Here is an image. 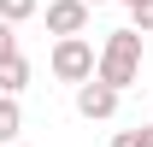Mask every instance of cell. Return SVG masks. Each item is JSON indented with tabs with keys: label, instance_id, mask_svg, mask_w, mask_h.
Returning a JSON list of instances; mask_svg holds the SVG:
<instances>
[{
	"label": "cell",
	"instance_id": "6",
	"mask_svg": "<svg viewBox=\"0 0 153 147\" xmlns=\"http://www.w3.org/2000/svg\"><path fill=\"white\" fill-rule=\"evenodd\" d=\"M18 129H24V106H18V94H0V141L12 147V141H18Z\"/></svg>",
	"mask_w": 153,
	"mask_h": 147
},
{
	"label": "cell",
	"instance_id": "12",
	"mask_svg": "<svg viewBox=\"0 0 153 147\" xmlns=\"http://www.w3.org/2000/svg\"><path fill=\"white\" fill-rule=\"evenodd\" d=\"M124 6H135V0H124Z\"/></svg>",
	"mask_w": 153,
	"mask_h": 147
},
{
	"label": "cell",
	"instance_id": "8",
	"mask_svg": "<svg viewBox=\"0 0 153 147\" xmlns=\"http://www.w3.org/2000/svg\"><path fill=\"white\" fill-rule=\"evenodd\" d=\"M112 147H153V124H141V129H118Z\"/></svg>",
	"mask_w": 153,
	"mask_h": 147
},
{
	"label": "cell",
	"instance_id": "11",
	"mask_svg": "<svg viewBox=\"0 0 153 147\" xmlns=\"http://www.w3.org/2000/svg\"><path fill=\"white\" fill-rule=\"evenodd\" d=\"M88 6H106V0H88Z\"/></svg>",
	"mask_w": 153,
	"mask_h": 147
},
{
	"label": "cell",
	"instance_id": "13",
	"mask_svg": "<svg viewBox=\"0 0 153 147\" xmlns=\"http://www.w3.org/2000/svg\"><path fill=\"white\" fill-rule=\"evenodd\" d=\"M12 147H18V141H12Z\"/></svg>",
	"mask_w": 153,
	"mask_h": 147
},
{
	"label": "cell",
	"instance_id": "5",
	"mask_svg": "<svg viewBox=\"0 0 153 147\" xmlns=\"http://www.w3.org/2000/svg\"><path fill=\"white\" fill-rule=\"evenodd\" d=\"M30 88V59L12 53V59H0V94H24Z\"/></svg>",
	"mask_w": 153,
	"mask_h": 147
},
{
	"label": "cell",
	"instance_id": "10",
	"mask_svg": "<svg viewBox=\"0 0 153 147\" xmlns=\"http://www.w3.org/2000/svg\"><path fill=\"white\" fill-rule=\"evenodd\" d=\"M12 53H18V24L0 18V59H12Z\"/></svg>",
	"mask_w": 153,
	"mask_h": 147
},
{
	"label": "cell",
	"instance_id": "7",
	"mask_svg": "<svg viewBox=\"0 0 153 147\" xmlns=\"http://www.w3.org/2000/svg\"><path fill=\"white\" fill-rule=\"evenodd\" d=\"M41 12V0H0V18L6 24H24V18H36Z\"/></svg>",
	"mask_w": 153,
	"mask_h": 147
},
{
	"label": "cell",
	"instance_id": "9",
	"mask_svg": "<svg viewBox=\"0 0 153 147\" xmlns=\"http://www.w3.org/2000/svg\"><path fill=\"white\" fill-rule=\"evenodd\" d=\"M130 30L153 36V0H135V6H130Z\"/></svg>",
	"mask_w": 153,
	"mask_h": 147
},
{
	"label": "cell",
	"instance_id": "4",
	"mask_svg": "<svg viewBox=\"0 0 153 147\" xmlns=\"http://www.w3.org/2000/svg\"><path fill=\"white\" fill-rule=\"evenodd\" d=\"M88 0H47V30L53 36H82L88 30Z\"/></svg>",
	"mask_w": 153,
	"mask_h": 147
},
{
	"label": "cell",
	"instance_id": "1",
	"mask_svg": "<svg viewBox=\"0 0 153 147\" xmlns=\"http://www.w3.org/2000/svg\"><path fill=\"white\" fill-rule=\"evenodd\" d=\"M94 76H100V82H112L118 94L130 88L135 76H141V30H112V36L100 41V59H94Z\"/></svg>",
	"mask_w": 153,
	"mask_h": 147
},
{
	"label": "cell",
	"instance_id": "2",
	"mask_svg": "<svg viewBox=\"0 0 153 147\" xmlns=\"http://www.w3.org/2000/svg\"><path fill=\"white\" fill-rule=\"evenodd\" d=\"M94 41H88V36H59L53 41V53H47V65H53V76H59V82H71V88H76V82H88V76H94Z\"/></svg>",
	"mask_w": 153,
	"mask_h": 147
},
{
	"label": "cell",
	"instance_id": "3",
	"mask_svg": "<svg viewBox=\"0 0 153 147\" xmlns=\"http://www.w3.org/2000/svg\"><path fill=\"white\" fill-rule=\"evenodd\" d=\"M118 100H124V94H118L112 82H100V76L76 82V112H82L88 124H106V118H118Z\"/></svg>",
	"mask_w": 153,
	"mask_h": 147
}]
</instances>
